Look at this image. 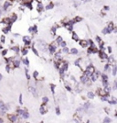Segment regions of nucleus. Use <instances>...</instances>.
<instances>
[{
    "mask_svg": "<svg viewBox=\"0 0 117 123\" xmlns=\"http://www.w3.org/2000/svg\"><path fill=\"white\" fill-rule=\"evenodd\" d=\"M94 71H95L94 67L92 66V65H89V66L87 67L86 72H85V74H86V76L88 77V76H90V75H92Z\"/></svg>",
    "mask_w": 117,
    "mask_h": 123,
    "instance_id": "nucleus-1",
    "label": "nucleus"
},
{
    "mask_svg": "<svg viewBox=\"0 0 117 123\" xmlns=\"http://www.w3.org/2000/svg\"><path fill=\"white\" fill-rule=\"evenodd\" d=\"M18 113H19V114H20L21 116H22V117H23L24 118H28V117H29L28 113L26 112L25 110H21V109H19V110H18Z\"/></svg>",
    "mask_w": 117,
    "mask_h": 123,
    "instance_id": "nucleus-2",
    "label": "nucleus"
},
{
    "mask_svg": "<svg viewBox=\"0 0 117 123\" xmlns=\"http://www.w3.org/2000/svg\"><path fill=\"white\" fill-rule=\"evenodd\" d=\"M23 41L26 44H29L30 43V37L29 36H24L23 37Z\"/></svg>",
    "mask_w": 117,
    "mask_h": 123,
    "instance_id": "nucleus-3",
    "label": "nucleus"
},
{
    "mask_svg": "<svg viewBox=\"0 0 117 123\" xmlns=\"http://www.w3.org/2000/svg\"><path fill=\"white\" fill-rule=\"evenodd\" d=\"M80 45H82V47H83V48H85V47L88 46V41H82L81 42H80Z\"/></svg>",
    "mask_w": 117,
    "mask_h": 123,
    "instance_id": "nucleus-4",
    "label": "nucleus"
},
{
    "mask_svg": "<svg viewBox=\"0 0 117 123\" xmlns=\"http://www.w3.org/2000/svg\"><path fill=\"white\" fill-rule=\"evenodd\" d=\"M49 49H50V53H54V51H56V47L53 46V45H50V46L49 47Z\"/></svg>",
    "mask_w": 117,
    "mask_h": 123,
    "instance_id": "nucleus-5",
    "label": "nucleus"
},
{
    "mask_svg": "<svg viewBox=\"0 0 117 123\" xmlns=\"http://www.w3.org/2000/svg\"><path fill=\"white\" fill-rule=\"evenodd\" d=\"M36 31H37V26H33L32 28H29V29H28V31H29V32H32V31L36 32Z\"/></svg>",
    "mask_w": 117,
    "mask_h": 123,
    "instance_id": "nucleus-6",
    "label": "nucleus"
},
{
    "mask_svg": "<svg viewBox=\"0 0 117 123\" xmlns=\"http://www.w3.org/2000/svg\"><path fill=\"white\" fill-rule=\"evenodd\" d=\"M87 80H88V77H87L86 75H84V76L81 77V81H82V83H86Z\"/></svg>",
    "mask_w": 117,
    "mask_h": 123,
    "instance_id": "nucleus-7",
    "label": "nucleus"
},
{
    "mask_svg": "<svg viewBox=\"0 0 117 123\" xmlns=\"http://www.w3.org/2000/svg\"><path fill=\"white\" fill-rule=\"evenodd\" d=\"M87 96H88V98H94V94H93L92 92H89Z\"/></svg>",
    "mask_w": 117,
    "mask_h": 123,
    "instance_id": "nucleus-8",
    "label": "nucleus"
},
{
    "mask_svg": "<svg viewBox=\"0 0 117 123\" xmlns=\"http://www.w3.org/2000/svg\"><path fill=\"white\" fill-rule=\"evenodd\" d=\"M72 38H73L75 41H79V38H78V36H77V34L75 33V32L72 33Z\"/></svg>",
    "mask_w": 117,
    "mask_h": 123,
    "instance_id": "nucleus-9",
    "label": "nucleus"
},
{
    "mask_svg": "<svg viewBox=\"0 0 117 123\" xmlns=\"http://www.w3.org/2000/svg\"><path fill=\"white\" fill-rule=\"evenodd\" d=\"M29 90H30L31 92L33 93V95H34V96H37V94H36V90H35V88H34V87H30V88H29Z\"/></svg>",
    "mask_w": 117,
    "mask_h": 123,
    "instance_id": "nucleus-10",
    "label": "nucleus"
},
{
    "mask_svg": "<svg viewBox=\"0 0 117 123\" xmlns=\"http://www.w3.org/2000/svg\"><path fill=\"white\" fill-rule=\"evenodd\" d=\"M10 119L13 121V122H15L16 120H17V116H15V115H13V116H11L10 117Z\"/></svg>",
    "mask_w": 117,
    "mask_h": 123,
    "instance_id": "nucleus-11",
    "label": "nucleus"
},
{
    "mask_svg": "<svg viewBox=\"0 0 117 123\" xmlns=\"http://www.w3.org/2000/svg\"><path fill=\"white\" fill-rule=\"evenodd\" d=\"M103 122H105V123H110L111 122V119L108 118V117H106V118L103 119Z\"/></svg>",
    "mask_w": 117,
    "mask_h": 123,
    "instance_id": "nucleus-12",
    "label": "nucleus"
},
{
    "mask_svg": "<svg viewBox=\"0 0 117 123\" xmlns=\"http://www.w3.org/2000/svg\"><path fill=\"white\" fill-rule=\"evenodd\" d=\"M71 53H74V54H77L78 53V51H77L75 48H73V49H71Z\"/></svg>",
    "mask_w": 117,
    "mask_h": 123,
    "instance_id": "nucleus-13",
    "label": "nucleus"
},
{
    "mask_svg": "<svg viewBox=\"0 0 117 123\" xmlns=\"http://www.w3.org/2000/svg\"><path fill=\"white\" fill-rule=\"evenodd\" d=\"M5 108H6V106L4 105V103L0 102V109H4Z\"/></svg>",
    "mask_w": 117,
    "mask_h": 123,
    "instance_id": "nucleus-14",
    "label": "nucleus"
},
{
    "mask_svg": "<svg viewBox=\"0 0 117 123\" xmlns=\"http://www.w3.org/2000/svg\"><path fill=\"white\" fill-rule=\"evenodd\" d=\"M112 74H113L114 76H115V74H116V66H115V65L113 66V70H112Z\"/></svg>",
    "mask_w": 117,
    "mask_h": 123,
    "instance_id": "nucleus-15",
    "label": "nucleus"
},
{
    "mask_svg": "<svg viewBox=\"0 0 117 123\" xmlns=\"http://www.w3.org/2000/svg\"><path fill=\"white\" fill-rule=\"evenodd\" d=\"M14 65H15V67L19 66V61H15V62H14Z\"/></svg>",
    "mask_w": 117,
    "mask_h": 123,
    "instance_id": "nucleus-16",
    "label": "nucleus"
},
{
    "mask_svg": "<svg viewBox=\"0 0 117 123\" xmlns=\"http://www.w3.org/2000/svg\"><path fill=\"white\" fill-rule=\"evenodd\" d=\"M57 42L60 44V43H61L62 42V39H61V37H59L58 39H57Z\"/></svg>",
    "mask_w": 117,
    "mask_h": 123,
    "instance_id": "nucleus-17",
    "label": "nucleus"
},
{
    "mask_svg": "<svg viewBox=\"0 0 117 123\" xmlns=\"http://www.w3.org/2000/svg\"><path fill=\"white\" fill-rule=\"evenodd\" d=\"M53 7V4H50V6H46V9H50Z\"/></svg>",
    "mask_w": 117,
    "mask_h": 123,
    "instance_id": "nucleus-18",
    "label": "nucleus"
},
{
    "mask_svg": "<svg viewBox=\"0 0 117 123\" xmlns=\"http://www.w3.org/2000/svg\"><path fill=\"white\" fill-rule=\"evenodd\" d=\"M9 6H10V3H7V2H6V3H5V6H4V8H5V9H6V7H8Z\"/></svg>",
    "mask_w": 117,
    "mask_h": 123,
    "instance_id": "nucleus-19",
    "label": "nucleus"
},
{
    "mask_svg": "<svg viewBox=\"0 0 117 123\" xmlns=\"http://www.w3.org/2000/svg\"><path fill=\"white\" fill-rule=\"evenodd\" d=\"M56 114H57V115H60V114H61V111H60V108H59V107H58V108H56Z\"/></svg>",
    "mask_w": 117,
    "mask_h": 123,
    "instance_id": "nucleus-20",
    "label": "nucleus"
},
{
    "mask_svg": "<svg viewBox=\"0 0 117 123\" xmlns=\"http://www.w3.org/2000/svg\"><path fill=\"white\" fill-rule=\"evenodd\" d=\"M97 75H98V74H93V75H92V81H95V80H96L97 79Z\"/></svg>",
    "mask_w": 117,
    "mask_h": 123,
    "instance_id": "nucleus-21",
    "label": "nucleus"
},
{
    "mask_svg": "<svg viewBox=\"0 0 117 123\" xmlns=\"http://www.w3.org/2000/svg\"><path fill=\"white\" fill-rule=\"evenodd\" d=\"M42 100H43V102H44V103H47V102H48V100H49V98L45 97V98H42Z\"/></svg>",
    "mask_w": 117,
    "mask_h": 123,
    "instance_id": "nucleus-22",
    "label": "nucleus"
},
{
    "mask_svg": "<svg viewBox=\"0 0 117 123\" xmlns=\"http://www.w3.org/2000/svg\"><path fill=\"white\" fill-rule=\"evenodd\" d=\"M26 75H27V78H28V79H30V76L28 75V69H26Z\"/></svg>",
    "mask_w": 117,
    "mask_h": 123,
    "instance_id": "nucleus-23",
    "label": "nucleus"
},
{
    "mask_svg": "<svg viewBox=\"0 0 117 123\" xmlns=\"http://www.w3.org/2000/svg\"><path fill=\"white\" fill-rule=\"evenodd\" d=\"M42 7H43L42 4H40V3H39V12L41 11V8H42Z\"/></svg>",
    "mask_w": 117,
    "mask_h": 123,
    "instance_id": "nucleus-24",
    "label": "nucleus"
},
{
    "mask_svg": "<svg viewBox=\"0 0 117 123\" xmlns=\"http://www.w3.org/2000/svg\"><path fill=\"white\" fill-rule=\"evenodd\" d=\"M24 62H25L26 65H28V64H29V62H28V59H25V60H24Z\"/></svg>",
    "mask_w": 117,
    "mask_h": 123,
    "instance_id": "nucleus-25",
    "label": "nucleus"
},
{
    "mask_svg": "<svg viewBox=\"0 0 117 123\" xmlns=\"http://www.w3.org/2000/svg\"><path fill=\"white\" fill-rule=\"evenodd\" d=\"M54 88H55V86H54V85H51V89H52V93H53V94H55Z\"/></svg>",
    "mask_w": 117,
    "mask_h": 123,
    "instance_id": "nucleus-26",
    "label": "nucleus"
},
{
    "mask_svg": "<svg viewBox=\"0 0 117 123\" xmlns=\"http://www.w3.org/2000/svg\"><path fill=\"white\" fill-rule=\"evenodd\" d=\"M32 50H33V51H34V53H35L36 55H37V56H38V55H39V52H38V51H36V50H35V48H33V49H32Z\"/></svg>",
    "mask_w": 117,
    "mask_h": 123,
    "instance_id": "nucleus-27",
    "label": "nucleus"
},
{
    "mask_svg": "<svg viewBox=\"0 0 117 123\" xmlns=\"http://www.w3.org/2000/svg\"><path fill=\"white\" fill-rule=\"evenodd\" d=\"M44 112H45V110L43 109V107H42V108H40V113L41 114H44Z\"/></svg>",
    "mask_w": 117,
    "mask_h": 123,
    "instance_id": "nucleus-28",
    "label": "nucleus"
},
{
    "mask_svg": "<svg viewBox=\"0 0 117 123\" xmlns=\"http://www.w3.org/2000/svg\"><path fill=\"white\" fill-rule=\"evenodd\" d=\"M19 103H20V104H22V95H20V96H19Z\"/></svg>",
    "mask_w": 117,
    "mask_h": 123,
    "instance_id": "nucleus-29",
    "label": "nucleus"
},
{
    "mask_svg": "<svg viewBox=\"0 0 117 123\" xmlns=\"http://www.w3.org/2000/svg\"><path fill=\"white\" fill-rule=\"evenodd\" d=\"M63 51H64V52H68V51H69V50H68V48H66V47H65V48H64V49H63Z\"/></svg>",
    "mask_w": 117,
    "mask_h": 123,
    "instance_id": "nucleus-30",
    "label": "nucleus"
},
{
    "mask_svg": "<svg viewBox=\"0 0 117 123\" xmlns=\"http://www.w3.org/2000/svg\"><path fill=\"white\" fill-rule=\"evenodd\" d=\"M61 46H62V47H65V46H66V43H65L64 41H62V42H61Z\"/></svg>",
    "mask_w": 117,
    "mask_h": 123,
    "instance_id": "nucleus-31",
    "label": "nucleus"
},
{
    "mask_svg": "<svg viewBox=\"0 0 117 123\" xmlns=\"http://www.w3.org/2000/svg\"><path fill=\"white\" fill-rule=\"evenodd\" d=\"M38 74H39V73H38V72H35V73H34V77H35V78H37Z\"/></svg>",
    "mask_w": 117,
    "mask_h": 123,
    "instance_id": "nucleus-32",
    "label": "nucleus"
},
{
    "mask_svg": "<svg viewBox=\"0 0 117 123\" xmlns=\"http://www.w3.org/2000/svg\"><path fill=\"white\" fill-rule=\"evenodd\" d=\"M1 41H2V42H5V37L4 36L1 37Z\"/></svg>",
    "mask_w": 117,
    "mask_h": 123,
    "instance_id": "nucleus-33",
    "label": "nucleus"
},
{
    "mask_svg": "<svg viewBox=\"0 0 117 123\" xmlns=\"http://www.w3.org/2000/svg\"><path fill=\"white\" fill-rule=\"evenodd\" d=\"M102 100H103V101L107 100V97H102Z\"/></svg>",
    "mask_w": 117,
    "mask_h": 123,
    "instance_id": "nucleus-34",
    "label": "nucleus"
},
{
    "mask_svg": "<svg viewBox=\"0 0 117 123\" xmlns=\"http://www.w3.org/2000/svg\"><path fill=\"white\" fill-rule=\"evenodd\" d=\"M27 52H28V51H27V50H24V51H22V53H23V54H27Z\"/></svg>",
    "mask_w": 117,
    "mask_h": 123,
    "instance_id": "nucleus-35",
    "label": "nucleus"
},
{
    "mask_svg": "<svg viewBox=\"0 0 117 123\" xmlns=\"http://www.w3.org/2000/svg\"><path fill=\"white\" fill-rule=\"evenodd\" d=\"M108 51H109V52H112V48L111 47H108Z\"/></svg>",
    "mask_w": 117,
    "mask_h": 123,
    "instance_id": "nucleus-36",
    "label": "nucleus"
},
{
    "mask_svg": "<svg viewBox=\"0 0 117 123\" xmlns=\"http://www.w3.org/2000/svg\"><path fill=\"white\" fill-rule=\"evenodd\" d=\"M52 31H53V33L55 34V32H56V29H55V28H52Z\"/></svg>",
    "mask_w": 117,
    "mask_h": 123,
    "instance_id": "nucleus-37",
    "label": "nucleus"
},
{
    "mask_svg": "<svg viewBox=\"0 0 117 123\" xmlns=\"http://www.w3.org/2000/svg\"><path fill=\"white\" fill-rule=\"evenodd\" d=\"M60 57H61V54H60V53H57V54H56V58H60Z\"/></svg>",
    "mask_w": 117,
    "mask_h": 123,
    "instance_id": "nucleus-38",
    "label": "nucleus"
},
{
    "mask_svg": "<svg viewBox=\"0 0 117 123\" xmlns=\"http://www.w3.org/2000/svg\"><path fill=\"white\" fill-rule=\"evenodd\" d=\"M6 70L7 72H8V71H9V67H8V66H6Z\"/></svg>",
    "mask_w": 117,
    "mask_h": 123,
    "instance_id": "nucleus-39",
    "label": "nucleus"
},
{
    "mask_svg": "<svg viewBox=\"0 0 117 123\" xmlns=\"http://www.w3.org/2000/svg\"><path fill=\"white\" fill-rule=\"evenodd\" d=\"M6 53V51H4L3 52H2V54H3V55H5Z\"/></svg>",
    "mask_w": 117,
    "mask_h": 123,
    "instance_id": "nucleus-40",
    "label": "nucleus"
},
{
    "mask_svg": "<svg viewBox=\"0 0 117 123\" xmlns=\"http://www.w3.org/2000/svg\"><path fill=\"white\" fill-rule=\"evenodd\" d=\"M1 79H2V74H0V80H1Z\"/></svg>",
    "mask_w": 117,
    "mask_h": 123,
    "instance_id": "nucleus-41",
    "label": "nucleus"
},
{
    "mask_svg": "<svg viewBox=\"0 0 117 123\" xmlns=\"http://www.w3.org/2000/svg\"><path fill=\"white\" fill-rule=\"evenodd\" d=\"M3 122V120H2V119H0V123H2Z\"/></svg>",
    "mask_w": 117,
    "mask_h": 123,
    "instance_id": "nucleus-42",
    "label": "nucleus"
}]
</instances>
